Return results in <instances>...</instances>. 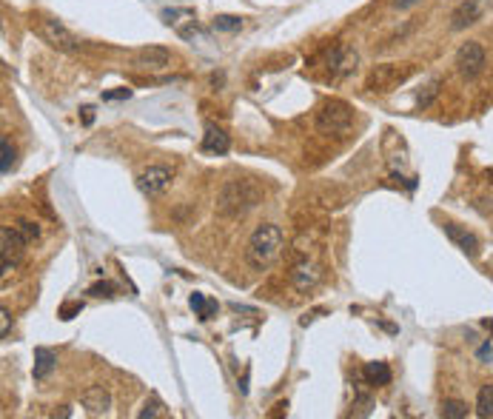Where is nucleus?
Listing matches in <instances>:
<instances>
[{"instance_id":"f257e3e1","label":"nucleus","mask_w":493,"mask_h":419,"mask_svg":"<svg viewBox=\"0 0 493 419\" xmlns=\"http://www.w3.org/2000/svg\"><path fill=\"white\" fill-rule=\"evenodd\" d=\"M283 228L274 226V223H265V226H257L254 234L248 237L245 242V263L248 268L254 271H265V268H271L280 257V251H283Z\"/></svg>"},{"instance_id":"f03ea898","label":"nucleus","mask_w":493,"mask_h":419,"mask_svg":"<svg viewBox=\"0 0 493 419\" xmlns=\"http://www.w3.org/2000/svg\"><path fill=\"white\" fill-rule=\"evenodd\" d=\"M262 200V191L251 180H229L217 194V212L222 217H245Z\"/></svg>"},{"instance_id":"7ed1b4c3","label":"nucleus","mask_w":493,"mask_h":419,"mask_svg":"<svg viewBox=\"0 0 493 419\" xmlns=\"http://www.w3.org/2000/svg\"><path fill=\"white\" fill-rule=\"evenodd\" d=\"M411 74H414L411 63H382V66H374L371 74L365 77V89L377 92V95H388V92L399 89Z\"/></svg>"},{"instance_id":"20e7f679","label":"nucleus","mask_w":493,"mask_h":419,"mask_svg":"<svg viewBox=\"0 0 493 419\" xmlns=\"http://www.w3.org/2000/svg\"><path fill=\"white\" fill-rule=\"evenodd\" d=\"M351 123H353V109L345 100L331 97L317 111V132L323 135H342L351 129Z\"/></svg>"},{"instance_id":"39448f33","label":"nucleus","mask_w":493,"mask_h":419,"mask_svg":"<svg viewBox=\"0 0 493 419\" xmlns=\"http://www.w3.org/2000/svg\"><path fill=\"white\" fill-rule=\"evenodd\" d=\"M485 63H487V57H485L482 43H476V40H468V43L459 46V52H457V71H459L465 80H476V77L485 71Z\"/></svg>"},{"instance_id":"423d86ee","label":"nucleus","mask_w":493,"mask_h":419,"mask_svg":"<svg viewBox=\"0 0 493 419\" xmlns=\"http://www.w3.org/2000/svg\"><path fill=\"white\" fill-rule=\"evenodd\" d=\"M26 245L29 242L23 240V234L18 231V226H4V228H0V257H4V277L9 271H15V263L20 260Z\"/></svg>"},{"instance_id":"0eeeda50","label":"nucleus","mask_w":493,"mask_h":419,"mask_svg":"<svg viewBox=\"0 0 493 419\" xmlns=\"http://www.w3.org/2000/svg\"><path fill=\"white\" fill-rule=\"evenodd\" d=\"M40 34H43V40H46V43H52V46L60 49V52H77V49H80V40H77L60 20H55V18H43V20H40Z\"/></svg>"},{"instance_id":"6e6552de","label":"nucleus","mask_w":493,"mask_h":419,"mask_svg":"<svg viewBox=\"0 0 493 419\" xmlns=\"http://www.w3.org/2000/svg\"><path fill=\"white\" fill-rule=\"evenodd\" d=\"M328 71L339 80V77H348V74H353L356 71V63H360V55H356L351 46H345V43H339V46H334L331 52H328Z\"/></svg>"},{"instance_id":"1a4fd4ad","label":"nucleus","mask_w":493,"mask_h":419,"mask_svg":"<svg viewBox=\"0 0 493 419\" xmlns=\"http://www.w3.org/2000/svg\"><path fill=\"white\" fill-rule=\"evenodd\" d=\"M171 183V169L166 165H149L146 172L137 174V188L146 194V197H157L160 191H166Z\"/></svg>"},{"instance_id":"9d476101","label":"nucleus","mask_w":493,"mask_h":419,"mask_svg":"<svg viewBox=\"0 0 493 419\" xmlns=\"http://www.w3.org/2000/svg\"><path fill=\"white\" fill-rule=\"evenodd\" d=\"M168 60H171V55L163 46H143V49H137L131 55V66L146 69V71H160V69L168 66Z\"/></svg>"},{"instance_id":"9b49d317","label":"nucleus","mask_w":493,"mask_h":419,"mask_svg":"<svg viewBox=\"0 0 493 419\" xmlns=\"http://www.w3.org/2000/svg\"><path fill=\"white\" fill-rule=\"evenodd\" d=\"M80 402H83V408L92 413V416H106L109 408H112V394L103 385H92V388H86L80 394Z\"/></svg>"},{"instance_id":"f8f14e48","label":"nucleus","mask_w":493,"mask_h":419,"mask_svg":"<svg viewBox=\"0 0 493 419\" xmlns=\"http://www.w3.org/2000/svg\"><path fill=\"white\" fill-rule=\"evenodd\" d=\"M163 20L180 34V37H191L194 32H197V20H194V12H189V9H166L163 12Z\"/></svg>"},{"instance_id":"ddd939ff","label":"nucleus","mask_w":493,"mask_h":419,"mask_svg":"<svg viewBox=\"0 0 493 419\" xmlns=\"http://www.w3.org/2000/svg\"><path fill=\"white\" fill-rule=\"evenodd\" d=\"M291 282H294L297 291H308V288H313L320 282V268L313 263H308V260H299L291 271Z\"/></svg>"},{"instance_id":"4468645a","label":"nucleus","mask_w":493,"mask_h":419,"mask_svg":"<svg viewBox=\"0 0 493 419\" xmlns=\"http://www.w3.org/2000/svg\"><path fill=\"white\" fill-rule=\"evenodd\" d=\"M229 149H231L229 135L222 132L220 125L208 123V125H205V135H203V151H208V154H226Z\"/></svg>"},{"instance_id":"2eb2a0df","label":"nucleus","mask_w":493,"mask_h":419,"mask_svg":"<svg viewBox=\"0 0 493 419\" xmlns=\"http://www.w3.org/2000/svg\"><path fill=\"white\" fill-rule=\"evenodd\" d=\"M445 234H447V240H451L457 248H462L465 254H471V257L479 254V240L471 231H465V228H459L454 223H445Z\"/></svg>"},{"instance_id":"dca6fc26","label":"nucleus","mask_w":493,"mask_h":419,"mask_svg":"<svg viewBox=\"0 0 493 419\" xmlns=\"http://www.w3.org/2000/svg\"><path fill=\"white\" fill-rule=\"evenodd\" d=\"M482 15V6H479V0H462V4L454 9L451 15V26L459 32V29H468L471 23H476Z\"/></svg>"},{"instance_id":"f3484780","label":"nucleus","mask_w":493,"mask_h":419,"mask_svg":"<svg viewBox=\"0 0 493 419\" xmlns=\"http://www.w3.org/2000/svg\"><path fill=\"white\" fill-rule=\"evenodd\" d=\"M58 368V354L52 348H34V380H46V376Z\"/></svg>"},{"instance_id":"a211bd4d","label":"nucleus","mask_w":493,"mask_h":419,"mask_svg":"<svg viewBox=\"0 0 493 419\" xmlns=\"http://www.w3.org/2000/svg\"><path fill=\"white\" fill-rule=\"evenodd\" d=\"M363 376H365L368 385L382 388V385L391 383V368H388V362H368V365L363 368Z\"/></svg>"},{"instance_id":"6ab92c4d","label":"nucleus","mask_w":493,"mask_h":419,"mask_svg":"<svg viewBox=\"0 0 493 419\" xmlns=\"http://www.w3.org/2000/svg\"><path fill=\"white\" fill-rule=\"evenodd\" d=\"M476 416H479V419H490V416H493V383H487V385L479 388V397H476Z\"/></svg>"},{"instance_id":"aec40b11","label":"nucleus","mask_w":493,"mask_h":419,"mask_svg":"<svg viewBox=\"0 0 493 419\" xmlns=\"http://www.w3.org/2000/svg\"><path fill=\"white\" fill-rule=\"evenodd\" d=\"M189 305L197 311V317H200V320H211V317L217 314V303H214V300H205L203 294H191Z\"/></svg>"},{"instance_id":"412c9836","label":"nucleus","mask_w":493,"mask_h":419,"mask_svg":"<svg viewBox=\"0 0 493 419\" xmlns=\"http://www.w3.org/2000/svg\"><path fill=\"white\" fill-rule=\"evenodd\" d=\"M0 154H4V160H0V172L9 174V172L15 169V149H12V143H9L6 135L0 137Z\"/></svg>"},{"instance_id":"4be33fe9","label":"nucleus","mask_w":493,"mask_h":419,"mask_svg":"<svg viewBox=\"0 0 493 419\" xmlns=\"http://www.w3.org/2000/svg\"><path fill=\"white\" fill-rule=\"evenodd\" d=\"M137 416H140V419H166V416H168V411H166V405L154 397V399H149V402L143 405V411H140Z\"/></svg>"},{"instance_id":"5701e85b","label":"nucleus","mask_w":493,"mask_h":419,"mask_svg":"<svg viewBox=\"0 0 493 419\" xmlns=\"http://www.w3.org/2000/svg\"><path fill=\"white\" fill-rule=\"evenodd\" d=\"M442 416H445V419H465V416H468V405L459 402V399H447V402L442 405Z\"/></svg>"},{"instance_id":"b1692460","label":"nucleus","mask_w":493,"mask_h":419,"mask_svg":"<svg viewBox=\"0 0 493 419\" xmlns=\"http://www.w3.org/2000/svg\"><path fill=\"white\" fill-rule=\"evenodd\" d=\"M240 26H243V18H237V15H217L214 18L217 32H237Z\"/></svg>"},{"instance_id":"393cba45","label":"nucleus","mask_w":493,"mask_h":419,"mask_svg":"<svg viewBox=\"0 0 493 419\" xmlns=\"http://www.w3.org/2000/svg\"><path fill=\"white\" fill-rule=\"evenodd\" d=\"M114 291H117V285L114 282H97V285H92V288H88V294H92V297H114Z\"/></svg>"},{"instance_id":"a878e982","label":"nucleus","mask_w":493,"mask_h":419,"mask_svg":"<svg viewBox=\"0 0 493 419\" xmlns=\"http://www.w3.org/2000/svg\"><path fill=\"white\" fill-rule=\"evenodd\" d=\"M18 231L23 234V240H26V242H34V240H37V234H40L37 223H29V220H20V223H18Z\"/></svg>"},{"instance_id":"bb28decb","label":"nucleus","mask_w":493,"mask_h":419,"mask_svg":"<svg viewBox=\"0 0 493 419\" xmlns=\"http://www.w3.org/2000/svg\"><path fill=\"white\" fill-rule=\"evenodd\" d=\"M80 311H83V303H66V305H60L58 317H60V320H72V317L80 314Z\"/></svg>"},{"instance_id":"cd10ccee","label":"nucleus","mask_w":493,"mask_h":419,"mask_svg":"<svg viewBox=\"0 0 493 419\" xmlns=\"http://www.w3.org/2000/svg\"><path fill=\"white\" fill-rule=\"evenodd\" d=\"M436 92H439V80H433V83H431V86H428V92H425V97H419V106L425 109V106H428V103H431V100L436 97Z\"/></svg>"},{"instance_id":"c85d7f7f","label":"nucleus","mask_w":493,"mask_h":419,"mask_svg":"<svg viewBox=\"0 0 493 419\" xmlns=\"http://www.w3.org/2000/svg\"><path fill=\"white\" fill-rule=\"evenodd\" d=\"M9 328H12V314L4 308V311H0V334H4V337H9Z\"/></svg>"},{"instance_id":"c756f323","label":"nucleus","mask_w":493,"mask_h":419,"mask_svg":"<svg viewBox=\"0 0 493 419\" xmlns=\"http://www.w3.org/2000/svg\"><path fill=\"white\" fill-rule=\"evenodd\" d=\"M391 4H393V9H399V12H408V9L419 6L422 0H391Z\"/></svg>"},{"instance_id":"7c9ffc66","label":"nucleus","mask_w":493,"mask_h":419,"mask_svg":"<svg viewBox=\"0 0 493 419\" xmlns=\"http://www.w3.org/2000/svg\"><path fill=\"white\" fill-rule=\"evenodd\" d=\"M126 97H131V89H114L103 95V100H126Z\"/></svg>"},{"instance_id":"2f4dec72","label":"nucleus","mask_w":493,"mask_h":419,"mask_svg":"<svg viewBox=\"0 0 493 419\" xmlns=\"http://www.w3.org/2000/svg\"><path fill=\"white\" fill-rule=\"evenodd\" d=\"M83 123H86V125H92V123H95V109H92V106H86V109H83Z\"/></svg>"},{"instance_id":"473e14b6","label":"nucleus","mask_w":493,"mask_h":419,"mask_svg":"<svg viewBox=\"0 0 493 419\" xmlns=\"http://www.w3.org/2000/svg\"><path fill=\"white\" fill-rule=\"evenodd\" d=\"M479 357H482V359H487V357H493V348H490V345H485V348L479 351Z\"/></svg>"}]
</instances>
